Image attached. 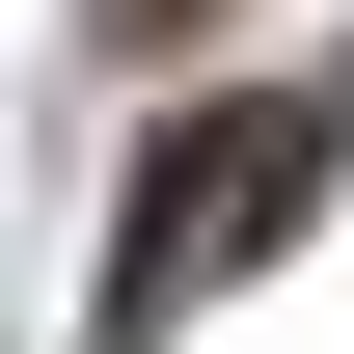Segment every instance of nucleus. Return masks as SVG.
I'll return each instance as SVG.
<instances>
[{"mask_svg": "<svg viewBox=\"0 0 354 354\" xmlns=\"http://www.w3.org/2000/svg\"><path fill=\"white\" fill-rule=\"evenodd\" d=\"M327 164H354V109H327V82H245V109L136 136V191H109V354H164V300H218L245 245H300V218H327Z\"/></svg>", "mask_w": 354, "mask_h": 354, "instance_id": "obj_1", "label": "nucleus"}]
</instances>
